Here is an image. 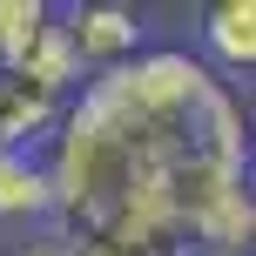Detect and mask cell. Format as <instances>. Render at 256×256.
I'll list each match as a JSON object with an SVG mask.
<instances>
[{
  "label": "cell",
  "mask_w": 256,
  "mask_h": 256,
  "mask_svg": "<svg viewBox=\"0 0 256 256\" xmlns=\"http://www.w3.org/2000/svg\"><path fill=\"white\" fill-rule=\"evenodd\" d=\"M54 236L108 256H250V128L230 81L182 48L88 74L54 122Z\"/></svg>",
  "instance_id": "6da1fadb"
},
{
  "label": "cell",
  "mask_w": 256,
  "mask_h": 256,
  "mask_svg": "<svg viewBox=\"0 0 256 256\" xmlns=\"http://www.w3.org/2000/svg\"><path fill=\"white\" fill-rule=\"evenodd\" d=\"M61 34L74 48L81 74H108V68H122V61L142 54V14L115 7V0H94V7H68L61 14Z\"/></svg>",
  "instance_id": "7a4b0ae2"
},
{
  "label": "cell",
  "mask_w": 256,
  "mask_h": 256,
  "mask_svg": "<svg viewBox=\"0 0 256 256\" xmlns=\"http://www.w3.org/2000/svg\"><path fill=\"white\" fill-rule=\"evenodd\" d=\"M196 61L216 81H236L256 68V0H216L202 14V54Z\"/></svg>",
  "instance_id": "3957f363"
},
{
  "label": "cell",
  "mask_w": 256,
  "mask_h": 256,
  "mask_svg": "<svg viewBox=\"0 0 256 256\" xmlns=\"http://www.w3.org/2000/svg\"><path fill=\"white\" fill-rule=\"evenodd\" d=\"M54 182L40 148H0V222H48Z\"/></svg>",
  "instance_id": "277c9868"
},
{
  "label": "cell",
  "mask_w": 256,
  "mask_h": 256,
  "mask_svg": "<svg viewBox=\"0 0 256 256\" xmlns=\"http://www.w3.org/2000/svg\"><path fill=\"white\" fill-rule=\"evenodd\" d=\"M61 108H68V102L27 88L20 74H0V148H34L40 135H54Z\"/></svg>",
  "instance_id": "5b68a950"
},
{
  "label": "cell",
  "mask_w": 256,
  "mask_h": 256,
  "mask_svg": "<svg viewBox=\"0 0 256 256\" xmlns=\"http://www.w3.org/2000/svg\"><path fill=\"white\" fill-rule=\"evenodd\" d=\"M48 20H54V14L40 7V0H0V74L20 68V54L48 34Z\"/></svg>",
  "instance_id": "8992f818"
},
{
  "label": "cell",
  "mask_w": 256,
  "mask_h": 256,
  "mask_svg": "<svg viewBox=\"0 0 256 256\" xmlns=\"http://www.w3.org/2000/svg\"><path fill=\"white\" fill-rule=\"evenodd\" d=\"M182 256H236V250H182Z\"/></svg>",
  "instance_id": "52a82bcc"
},
{
  "label": "cell",
  "mask_w": 256,
  "mask_h": 256,
  "mask_svg": "<svg viewBox=\"0 0 256 256\" xmlns=\"http://www.w3.org/2000/svg\"><path fill=\"white\" fill-rule=\"evenodd\" d=\"M68 256H108V250H74V243H68Z\"/></svg>",
  "instance_id": "ba28073f"
}]
</instances>
